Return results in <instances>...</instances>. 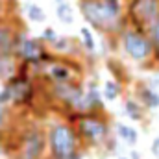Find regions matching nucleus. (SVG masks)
Wrapping results in <instances>:
<instances>
[{
	"label": "nucleus",
	"mask_w": 159,
	"mask_h": 159,
	"mask_svg": "<svg viewBox=\"0 0 159 159\" xmlns=\"http://www.w3.org/2000/svg\"><path fill=\"white\" fill-rule=\"evenodd\" d=\"M78 6L87 26L109 39L128 26L126 0H78Z\"/></svg>",
	"instance_id": "1"
},
{
	"label": "nucleus",
	"mask_w": 159,
	"mask_h": 159,
	"mask_svg": "<svg viewBox=\"0 0 159 159\" xmlns=\"http://www.w3.org/2000/svg\"><path fill=\"white\" fill-rule=\"evenodd\" d=\"M46 148L50 159H83L85 156L74 126L67 120H54L46 128Z\"/></svg>",
	"instance_id": "2"
},
{
	"label": "nucleus",
	"mask_w": 159,
	"mask_h": 159,
	"mask_svg": "<svg viewBox=\"0 0 159 159\" xmlns=\"http://www.w3.org/2000/svg\"><path fill=\"white\" fill-rule=\"evenodd\" d=\"M74 129L78 133L80 144L85 150H102L111 139V126L107 113H85L74 120Z\"/></svg>",
	"instance_id": "3"
},
{
	"label": "nucleus",
	"mask_w": 159,
	"mask_h": 159,
	"mask_svg": "<svg viewBox=\"0 0 159 159\" xmlns=\"http://www.w3.org/2000/svg\"><path fill=\"white\" fill-rule=\"evenodd\" d=\"M119 48L122 50V54L137 63L139 67H150L154 65L152 63V56H154V50H152V43L146 32H141V30H135L133 26H126L122 32L119 34Z\"/></svg>",
	"instance_id": "4"
},
{
	"label": "nucleus",
	"mask_w": 159,
	"mask_h": 159,
	"mask_svg": "<svg viewBox=\"0 0 159 159\" xmlns=\"http://www.w3.org/2000/svg\"><path fill=\"white\" fill-rule=\"evenodd\" d=\"M37 96V81L32 76L15 74L11 80L4 81L0 91V100L11 107H28Z\"/></svg>",
	"instance_id": "5"
},
{
	"label": "nucleus",
	"mask_w": 159,
	"mask_h": 159,
	"mask_svg": "<svg viewBox=\"0 0 159 159\" xmlns=\"http://www.w3.org/2000/svg\"><path fill=\"white\" fill-rule=\"evenodd\" d=\"M81 78H83L81 61L72 57H56L43 69L35 81H43L44 85H61V83L81 81Z\"/></svg>",
	"instance_id": "6"
},
{
	"label": "nucleus",
	"mask_w": 159,
	"mask_h": 159,
	"mask_svg": "<svg viewBox=\"0 0 159 159\" xmlns=\"http://www.w3.org/2000/svg\"><path fill=\"white\" fill-rule=\"evenodd\" d=\"M17 159H44L46 156V129L37 122H32L20 135Z\"/></svg>",
	"instance_id": "7"
},
{
	"label": "nucleus",
	"mask_w": 159,
	"mask_h": 159,
	"mask_svg": "<svg viewBox=\"0 0 159 159\" xmlns=\"http://www.w3.org/2000/svg\"><path fill=\"white\" fill-rule=\"evenodd\" d=\"M126 17L129 26L146 32V28L159 19V0H128Z\"/></svg>",
	"instance_id": "8"
},
{
	"label": "nucleus",
	"mask_w": 159,
	"mask_h": 159,
	"mask_svg": "<svg viewBox=\"0 0 159 159\" xmlns=\"http://www.w3.org/2000/svg\"><path fill=\"white\" fill-rule=\"evenodd\" d=\"M22 26L19 22H13L9 17L0 19V54L4 56H13L15 50V37L17 32Z\"/></svg>",
	"instance_id": "9"
},
{
	"label": "nucleus",
	"mask_w": 159,
	"mask_h": 159,
	"mask_svg": "<svg viewBox=\"0 0 159 159\" xmlns=\"http://www.w3.org/2000/svg\"><path fill=\"white\" fill-rule=\"evenodd\" d=\"M133 98L146 109V111H154V109H159V93L150 87L146 83V80H139L135 81L133 85Z\"/></svg>",
	"instance_id": "10"
},
{
	"label": "nucleus",
	"mask_w": 159,
	"mask_h": 159,
	"mask_svg": "<svg viewBox=\"0 0 159 159\" xmlns=\"http://www.w3.org/2000/svg\"><path fill=\"white\" fill-rule=\"evenodd\" d=\"M102 91L98 89L96 81L89 80L87 87H85V102H87V109L89 113H104V100H102Z\"/></svg>",
	"instance_id": "11"
},
{
	"label": "nucleus",
	"mask_w": 159,
	"mask_h": 159,
	"mask_svg": "<svg viewBox=\"0 0 159 159\" xmlns=\"http://www.w3.org/2000/svg\"><path fill=\"white\" fill-rule=\"evenodd\" d=\"M122 113L133 122H144L146 120V109L133 98V96H126L122 102Z\"/></svg>",
	"instance_id": "12"
},
{
	"label": "nucleus",
	"mask_w": 159,
	"mask_h": 159,
	"mask_svg": "<svg viewBox=\"0 0 159 159\" xmlns=\"http://www.w3.org/2000/svg\"><path fill=\"white\" fill-rule=\"evenodd\" d=\"M50 48H52V54H56L57 57H72V59H78L74 56V52H72V50H76V41L70 39V37H65V35L57 37V41Z\"/></svg>",
	"instance_id": "13"
},
{
	"label": "nucleus",
	"mask_w": 159,
	"mask_h": 159,
	"mask_svg": "<svg viewBox=\"0 0 159 159\" xmlns=\"http://www.w3.org/2000/svg\"><path fill=\"white\" fill-rule=\"evenodd\" d=\"M115 133H117V139L122 141L124 144H128V146H133L139 141V131L135 128L128 126V124H122V122L115 124Z\"/></svg>",
	"instance_id": "14"
},
{
	"label": "nucleus",
	"mask_w": 159,
	"mask_h": 159,
	"mask_svg": "<svg viewBox=\"0 0 159 159\" xmlns=\"http://www.w3.org/2000/svg\"><path fill=\"white\" fill-rule=\"evenodd\" d=\"M19 70V61L15 59V56H4L0 54V80L7 81L11 80Z\"/></svg>",
	"instance_id": "15"
},
{
	"label": "nucleus",
	"mask_w": 159,
	"mask_h": 159,
	"mask_svg": "<svg viewBox=\"0 0 159 159\" xmlns=\"http://www.w3.org/2000/svg\"><path fill=\"white\" fill-rule=\"evenodd\" d=\"M146 34L150 37L152 43V50H154V56H152V63L159 69V19L156 22H152L148 28H146Z\"/></svg>",
	"instance_id": "16"
},
{
	"label": "nucleus",
	"mask_w": 159,
	"mask_h": 159,
	"mask_svg": "<svg viewBox=\"0 0 159 159\" xmlns=\"http://www.w3.org/2000/svg\"><path fill=\"white\" fill-rule=\"evenodd\" d=\"M80 43H81V48L87 54L94 56V52H96V41H94V32L89 26L80 28Z\"/></svg>",
	"instance_id": "17"
},
{
	"label": "nucleus",
	"mask_w": 159,
	"mask_h": 159,
	"mask_svg": "<svg viewBox=\"0 0 159 159\" xmlns=\"http://www.w3.org/2000/svg\"><path fill=\"white\" fill-rule=\"evenodd\" d=\"M106 67H107V70L111 72V76H113V80L117 83L124 85V83L129 81V76H128V72H126V69H124V65L120 61H117V59H107V65Z\"/></svg>",
	"instance_id": "18"
},
{
	"label": "nucleus",
	"mask_w": 159,
	"mask_h": 159,
	"mask_svg": "<svg viewBox=\"0 0 159 159\" xmlns=\"http://www.w3.org/2000/svg\"><path fill=\"white\" fill-rule=\"evenodd\" d=\"M56 15L63 24H72L74 22V11H72V6L67 0H56Z\"/></svg>",
	"instance_id": "19"
},
{
	"label": "nucleus",
	"mask_w": 159,
	"mask_h": 159,
	"mask_svg": "<svg viewBox=\"0 0 159 159\" xmlns=\"http://www.w3.org/2000/svg\"><path fill=\"white\" fill-rule=\"evenodd\" d=\"M11 124H13V107L0 100V135L9 133Z\"/></svg>",
	"instance_id": "20"
},
{
	"label": "nucleus",
	"mask_w": 159,
	"mask_h": 159,
	"mask_svg": "<svg viewBox=\"0 0 159 159\" xmlns=\"http://www.w3.org/2000/svg\"><path fill=\"white\" fill-rule=\"evenodd\" d=\"M120 94H122V85L117 83L115 80H106L104 81V87H102V96L109 102L117 100Z\"/></svg>",
	"instance_id": "21"
},
{
	"label": "nucleus",
	"mask_w": 159,
	"mask_h": 159,
	"mask_svg": "<svg viewBox=\"0 0 159 159\" xmlns=\"http://www.w3.org/2000/svg\"><path fill=\"white\" fill-rule=\"evenodd\" d=\"M26 15H28V19L32 22H43L46 19L44 9L41 6H37V4H26Z\"/></svg>",
	"instance_id": "22"
},
{
	"label": "nucleus",
	"mask_w": 159,
	"mask_h": 159,
	"mask_svg": "<svg viewBox=\"0 0 159 159\" xmlns=\"http://www.w3.org/2000/svg\"><path fill=\"white\" fill-rule=\"evenodd\" d=\"M57 37H59V35L56 34L54 28H44V32H43V35H41V39H43V43H44L46 46H48V44L52 46V44L57 41Z\"/></svg>",
	"instance_id": "23"
},
{
	"label": "nucleus",
	"mask_w": 159,
	"mask_h": 159,
	"mask_svg": "<svg viewBox=\"0 0 159 159\" xmlns=\"http://www.w3.org/2000/svg\"><path fill=\"white\" fill-rule=\"evenodd\" d=\"M146 83H148L150 87H154V89L159 93V72L157 74H154V76H150V78L146 80Z\"/></svg>",
	"instance_id": "24"
},
{
	"label": "nucleus",
	"mask_w": 159,
	"mask_h": 159,
	"mask_svg": "<svg viewBox=\"0 0 159 159\" xmlns=\"http://www.w3.org/2000/svg\"><path fill=\"white\" fill-rule=\"evenodd\" d=\"M150 150H152V154L159 159V135L154 139V143H152V146H150Z\"/></svg>",
	"instance_id": "25"
},
{
	"label": "nucleus",
	"mask_w": 159,
	"mask_h": 159,
	"mask_svg": "<svg viewBox=\"0 0 159 159\" xmlns=\"http://www.w3.org/2000/svg\"><path fill=\"white\" fill-rule=\"evenodd\" d=\"M4 17H7L6 15V2L0 0V19H4Z\"/></svg>",
	"instance_id": "26"
},
{
	"label": "nucleus",
	"mask_w": 159,
	"mask_h": 159,
	"mask_svg": "<svg viewBox=\"0 0 159 159\" xmlns=\"http://www.w3.org/2000/svg\"><path fill=\"white\" fill-rule=\"evenodd\" d=\"M129 159H141V154L139 152H131V157Z\"/></svg>",
	"instance_id": "27"
},
{
	"label": "nucleus",
	"mask_w": 159,
	"mask_h": 159,
	"mask_svg": "<svg viewBox=\"0 0 159 159\" xmlns=\"http://www.w3.org/2000/svg\"><path fill=\"white\" fill-rule=\"evenodd\" d=\"M119 159H129V157H119Z\"/></svg>",
	"instance_id": "28"
},
{
	"label": "nucleus",
	"mask_w": 159,
	"mask_h": 159,
	"mask_svg": "<svg viewBox=\"0 0 159 159\" xmlns=\"http://www.w3.org/2000/svg\"><path fill=\"white\" fill-rule=\"evenodd\" d=\"M44 159H50V157H48V156H46V157H44Z\"/></svg>",
	"instance_id": "29"
}]
</instances>
